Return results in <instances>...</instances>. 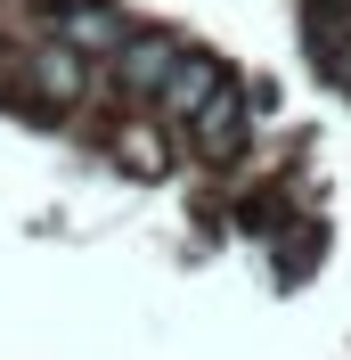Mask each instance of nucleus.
Instances as JSON below:
<instances>
[{
  "instance_id": "nucleus-1",
  "label": "nucleus",
  "mask_w": 351,
  "mask_h": 360,
  "mask_svg": "<svg viewBox=\"0 0 351 360\" xmlns=\"http://www.w3.org/2000/svg\"><path fill=\"white\" fill-rule=\"evenodd\" d=\"M220 90H229V74H220L213 58H180V66H172V82H164V98H172V115H188V123H197V115L213 107Z\"/></svg>"
},
{
  "instance_id": "nucleus-5",
  "label": "nucleus",
  "mask_w": 351,
  "mask_h": 360,
  "mask_svg": "<svg viewBox=\"0 0 351 360\" xmlns=\"http://www.w3.org/2000/svg\"><path fill=\"white\" fill-rule=\"evenodd\" d=\"M33 74H41L49 98H74V82H82V58H74V49H41V58H33Z\"/></svg>"
},
{
  "instance_id": "nucleus-4",
  "label": "nucleus",
  "mask_w": 351,
  "mask_h": 360,
  "mask_svg": "<svg viewBox=\"0 0 351 360\" xmlns=\"http://www.w3.org/2000/svg\"><path fill=\"white\" fill-rule=\"evenodd\" d=\"M237 123H245V107H237V90H220L213 107L197 115V139H204V148H229V139H237Z\"/></svg>"
},
{
  "instance_id": "nucleus-2",
  "label": "nucleus",
  "mask_w": 351,
  "mask_h": 360,
  "mask_svg": "<svg viewBox=\"0 0 351 360\" xmlns=\"http://www.w3.org/2000/svg\"><path fill=\"white\" fill-rule=\"evenodd\" d=\"M172 66H180V41H131V49H123V82H131V90L172 82Z\"/></svg>"
},
{
  "instance_id": "nucleus-3",
  "label": "nucleus",
  "mask_w": 351,
  "mask_h": 360,
  "mask_svg": "<svg viewBox=\"0 0 351 360\" xmlns=\"http://www.w3.org/2000/svg\"><path fill=\"white\" fill-rule=\"evenodd\" d=\"M66 41L74 49H114V41H123V17H114L107 0H82V8L66 17Z\"/></svg>"
}]
</instances>
